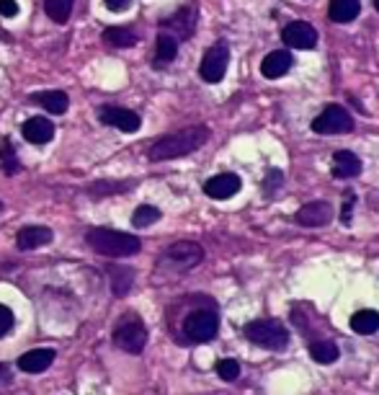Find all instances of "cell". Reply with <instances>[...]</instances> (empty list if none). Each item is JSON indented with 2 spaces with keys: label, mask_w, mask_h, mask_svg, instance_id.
I'll return each instance as SVG.
<instances>
[{
  "label": "cell",
  "mask_w": 379,
  "mask_h": 395,
  "mask_svg": "<svg viewBox=\"0 0 379 395\" xmlns=\"http://www.w3.org/2000/svg\"><path fill=\"white\" fill-rule=\"evenodd\" d=\"M209 140V129L206 127H189V129H178L173 135L163 137L150 148V160H173L183 158L189 153L199 150L201 145Z\"/></svg>",
  "instance_id": "1"
},
{
  "label": "cell",
  "mask_w": 379,
  "mask_h": 395,
  "mask_svg": "<svg viewBox=\"0 0 379 395\" xmlns=\"http://www.w3.org/2000/svg\"><path fill=\"white\" fill-rule=\"evenodd\" d=\"M88 245L101 256H111V259H121V256H135L140 251V238L126 235L121 230L109 228H93L86 235Z\"/></svg>",
  "instance_id": "2"
},
{
  "label": "cell",
  "mask_w": 379,
  "mask_h": 395,
  "mask_svg": "<svg viewBox=\"0 0 379 395\" xmlns=\"http://www.w3.org/2000/svg\"><path fill=\"white\" fill-rule=\"evenodd\" d=\"M245 339L255 344V347L271 349V351H281L289 344V331L279 320H271V318H263V320H251V323L243 328Z\"/></svg>",
  "instance_id": "3"
},
{
  "label": "cell",
  "mask_w": 379,
  "mask_h": 395,
  "mask_svg": "<svg viewBox=\"0 0 379 395\" xmlns=\"http://www.w3.org/2000/svg\"><path fill=\"white\" fill-rule=\"evenodd\" d=\"M354 129V119L343 106L338 103H331L325 106L315 119H312V132L317 135H346Z\"/></svg>",
  "instance_id": "4"
},
{
  "label": "cell",
  "mask_w": 379,
  "mask_h": 395,
  "mask_svg": "<svg viewBox=\"0 0 379 395\" xmlns=\"http://www.w3.org/2000/svg\"><path fill=\"white\" fill-rule=\"evenodd\" d=\"M114 344L126 354H140L147 344V328L140 318H126L114 331Z\"/></svg>",
  "instance_id": "5"
},
{
  "label": "cell",
  "mask_w": 379,
  "mask_h": 395,
  "mask_svg": "<svg viewBox=\"0 0 379 395\" xmlns=\"http://www.w3.org/2000/svg\"><path fill=\"white\" fill-rule=\"evenodd\" d=\"M217 328H220V320L214 313L209 310H194L189 313V318L183 320V331L191 341H199V344H206L217 336Z\"/></svg>",
  "instance_id": "6"
},
{
  "label": "cell",
  "mask_w": 379,
  "mask_h": 395,
  "mask_svg": "<svg viewBox=\"0 0 379 395\" xmlns=\"http://www.w3.org/2000/svg\"><path fill=\"white\" fill-rule=\"evenodd\" d=\"M227 63H230L227 44H214L212 49H206L204 60L199 65V75H201L206 83H220V80L225 78Z\"/></svg>",
  "instance_id": "7"
},
{
  "label": "cell",
  "mask_w": 379,
  "mask_h": 395,
  "mask_svg": "<svg viewBox=\"0 0 379 395\" xmlns=\"http://www.w3.org/2000/svg\"><path fill=\"white\" fill-rule=\"evenodd\" d=\"M281 39H284L286 47L292 49H312L317 44V32L315 26L307 24V21H292L289 26H284Z\"/></svg>",
  "instance_id": "8"
},
{
  "label": "cell",
  "mask_w": 379,
  "mask_h": 395,
  "mask_svg": "<svg viewBox=\"0 0 379 395\" xmlns=\"http://www.w3.org/2000/svg\"><path fill=\"white\" fill-rule=\"evenodd\" d=\"M98 119H101L103 124L109 127H117V129H121V132H137L140 129V117H137L135 111L129 109H121V106H103L101 111H98Z\"/></svg>",
  "instance_id": "9"
},
{
  "label": "cell",
  "mask_w": 379,
  "mask_h": 395,
  "mask_svg": "<svg viewBox=\"0 0 379 395\" xmlns=\"http://www.w3.org/2000/svg\"><path fill=\"white\" fill-rule=\"evenodd\" d=\"M294 220L305 228H325L333 220V207L328 202H310V205H302L297 209Z\"/></svg>",
  "instance_id": "10"
},
{
  "label": "cell",
  "mask_w": 379,
  "mask_h": 395,
  "mask_svg": "<svg viewBox=\"0 0 379 395\" xmlns=\"http://www.w3.org/2000/svg\"><path fill=\"white\" fill-rule=\"evenodd\" d=\"M194 24H197V11L186 6L175 16H171L168 21H163V34H171L173 39H189L194 34Z\"/></svg>",
  "instance_id": "11"
},
{
  "label": "cell",
  "mask_w": 379,
  "mask_h": 395,
  "mask_svg": "<svg viewBox=\"0 0 379 395\" xmlns=\"http://www.w3.org/2000/svg\"><path fill=\"white\" fill-rule=\"evenodd\" d=\"M166 259L173 261V264H178L181 269H191V266L201 264V259H204V251H201V245L183 240V243H175V245H171V248H168Z\"/></svg>",
  "instance_id": "12"
},
{
  "label": "cell",
  "mask_w": 379,
  "mask_h": 395,
  "mask_svg": "<svg viewBox=\"0 0 379 395\" xmlns=\"http://www.w3.org/2000/svg\"><path fill=\"white\" fill-rule=\"evenodd\" d=\"M240 186H243L240 176L220 174V176H214V179H209V181L204 183V194L206 197H212V199H230L240 191Z\"/></svg>",
  "instance_id": "13"
},
{
  "label": "cell",
  "mask_w": 379,
  "mask_h": 395,
  "mask_svg": "<svg viewBox=\"0 0 379 395\" xmlns=\"http://www.w3.org/2000/svg\"><path fill=\"white\" fill-rule=\"evenodd\" d=\"M21 132H24V137L32 145H44L55 137V124L44 117H32V119H26L24 122Z\"/></svg>",
  "instance_id": "14"
},
{
  "label": "cell",
  "mask_w": 379,
  "mask_h": 395,
  "mask_svg": "<svg viewBox=\"0 0 379 395\" xmlns=\"http://www.w3.org/2000/svg\"><path fill=\"white\" fill-rule=\"evenodd\" d=\"M55 349H32V351H26V354L18 356V367L29 375H39L49 367V364L55 362Z\"/></svg>",
  "instance_id": "15"
},
{
  "label": "cell",
  "mask_w": 379,
  "mask_h": 395,
  "mask_svg": "<svg viewBox=\"0 0 379 395\" xmlns=\"http://www.w3.org/2000/svg\"><path fill=\"white\" fill-rule=\"evenodd\" d=\"M289 70H292V55H289L286 49H277V52H271V55L263 57V63H261L263 78L277 80V78H281V75H286Z\"/></svg>",
  "instance_id": "16"
},
{
  "label": "cell",
  "mask_w": 379,
  "mask_h": 395,
  "mask_svg": "<svg viewBox=\"0 0 379 395\" xmlns=\"http://www.w3.org/2000/svg\"><path fill=\"white\" fill-rule=\"evenodd\" d=\"M361 174V160L351 150H338L333 155V176L335 179H356Z\"/></svg>",
  "instance_id": "17"
},
{
  "label": "cell",
  "mask_w": 379,
  "mask_h": 395,
  "mask_svg": "<svg viewBox=\"0 0 379 395\" xmlns=\"http://www.w3.org/2000/svg\"><path fill=\"white\" fill-rule=\"evenodd\" d=\"M47 243H52V230L39 228V225H29V228L21 230L16 238V245L21 251H34V248L47 245Z\"/></svg>",
  "instance_id": "18"
},
{
  "label": "cell",
  "mask_w": 379,
  "mask_h": 395,
  "mask_svg": "<svg viewBox=\"0 0 379 395\" xmlns=\"http://www.w3.org/2000/svg\"><path fill=\"white\" fill-rule=\"evenodd\" d=\"M32 101L44 106L49 114H65L67 106H70V98H67L65 91H44V93H34Z\"/></svg>",
  "instance_id": "19"
},
{
  "label": "cell",
  "mask_w": 379,
  "mask_h": 395,
  "mask_svg": "<svg viewBox=\"0 0 379 395\" xmlns=\"http://www.w3.org/2000/svg\"><path fill=\"white\" fill-rule=\"evenodd\" d=\"M359 11H361V3H359V0H331V6H328L331 21H335V24L354 21V18L359 16Z\"/></svg>",
  "instance_id": "20"
},
{
  "label": "cell",
  "mask_w": 379,
  "mask_h": 395,
  "mask_svg": "<svg viewBox=\"0 0 379 395\" xmlns=\"http://www.w3.org/2000/svg\"><path fill=\"white\" fill-rule=\"evenodd\" d=\"M103 41H106L109 47L124 49V47L137 44V34L132 32V29H126V26H111V29L103 32Z\"/></svg>",
  "instance_id": "21"
},
{
  "label": "cell",
  "mask_w": 379,
  "mask_h": 395,
  "mask_svg": "<svg viewBox=\"0 0 379 395\" xmlns=\"http://www.w3.org/2000/svg\"><path fill=\"white\" fill-rule=\"evenodd\" d=\"M351 328L361 336H369V333L379 331V313L377 310H359L354 318H351Z\"/></svg>",
  "instance_id": "22"
},
{
  "label": "cell",
  "mask_w": 379,
  "mask_h": 395,
  "mask_svg": "<svg viewBox=\"0 0 379 395\" xmlns=\"http://www.w3.org/2000/svg\"><path fill=\"white\" fill-rule=\"evenodd\" d=\"M175 55H178V39H173L171 34H163V32H160L158 47H155V63H158V65L173 63Z\"/></svg>",
  "instance_id": "23"
},
{
  "label": "cell",
  "mask_w": 379,
  "mask_h": 395,
  "mask_svg": "<svg viewBox=\"0 0 379 395\" xmlns=\"http://www.w3.org/2000/svg\"><path fill=\"white\" fill-rule=\"evenodd\" d=\"M310 356L315 359L317 364H333L338 359V347L333 341H315L310 347Z\"/></svg>",
  "instance_id": "24"
},
{
  "label": "cell",
  "mask_w": 379,
  "mask_h": 395,
  "mask_svg": "<svg viewBox=\"0 0 379 395\" xmlns=\"http://www.w3.org/2000/svg\"><path fill=\"white\" fill-rule=\"evenodd\" d=\"M72 3L75 0H47L44 3V11H47V16L55 21V24H65L72 13Z\"/></svg>",
  "instance_id": "25"
},
{
  "label": "cell",
  "mask_w": 379,
  "mask_h": 395,
  "mask_svg": "<svg viewBox=\"0 0 379 395\" xmlns=\"http://www.w3.org/2000/svg\"><path fill=\"white\" fill-rule=\"evenodd\" d=\"M163 214H160L158 207H150V205H142L137 207L135 214H132V225L135 228H150V225H155V222L160 220Z\"/></svg>",
  "instance_id": "26"
},
{
  "label": "cell",
  "mask_w": 379,
  "mask_h": 395,
  "mask_svg": "<svg viewBox=\"0 0 379 395\" xmlns=\"http://www.w3.org/2000/svg\"><path fill=\"white\" fill-rule=\"evenodd\" d=\"M109 274H114V277H111V282H114V294H117V297L126 294V290L132 287V274H135V271L132 269H109Z\"/></svg>",
  "instance_id": "27"
},
{
  "label": "cell",
  "mask_w": 379,
  "mask_h": 395,
  "mask_svg": "<svg viewBox=\"0 0 379 395\" xmlns=\"http://www.w3.org/2000/svg\"><path fill=\"white\" fill-rule=\"evenodd\" d=\"M0 166H3V174H18L21 171V163L16 160V153H13V148H11V143L6 140V145H3V150H0Z\"/></svg>",
  "instance_id": "28"
},
{
  "label": "cell",
  "mask_w": 379,
  "mask_h": 395,
  "mask_svg": "<svg viewBox=\"0 0 379 395\" xmlns=\"http://www.w3.org/2000/svg\"><path fill=\"white\" fill-rule=\"evenodd\" d=\"M217 375H220L222 380L232 382V380H237V375H240V364H237L235 359H220V362H217Z\"/></svg>",
  "instance_id": "29"
},
{
  "label": "cell",
  "mask_w": 379,
  "mask_h": 395,
  "mask_svg": "<svg viewBox=\"0 0 379 395\" xmlns=\"http://www.w3.org/2000/svg\"><path fill=\"white\" fill-rule=\"evenodd\" d=\"M13 328V310L8 305H0V339Z\"/></svg>",
  "instance_id": "30"
},
{
  "label": "cell",
  "mask_w": 379,
  "mask_h": 395,
  "mask_svg": "<svg viewBox=\"0 0 379 395\" xmlns=\"http://www.w3.org/2000/svg\"><path fill=\"white\" fill-rule=\"evenodd\" d=\"M18 13V3L16 0H0V16L13 18Z\"/></svg>",
  "instance_id": "31"
},
{
  "label": "cell",
  "mask_w": 379,
  "mask_h": 395,
  "mask_svg": "<svg viewBox=\"0 0 379 395\" xmlns=\"http://www.w3.org/2000/svg\"><path fill=\"white\" fill-rule=\"evenodd\" d=\"M354 194H348V199H346V205L340 207V222H343V225H348V222H351V209H354Z\"/></svg>",
  "instance_id": "32"
},
{
  "label": "cell",
  "mask_w": 379,
  "mask_h": 395,
  "mask_svg": "<svg viewBox=\"0 0 379 395\" xmlns=\"http://www.w3.org/2000/svg\"><path fill=\"white\" fill-rule=\"evenodd\" d=\"M129 3L132 0H103V6L109 11H114V13H119V11H126L129 8Z\"/></svg>",
  "instance_id": "33"
},
{
  "label": "cell",
  "mask_w": 379,
  "mask_h": 395,
  "mask_svg": "<svg viewBox=\"0 0 379 395\" xmlns=\"http://www.w3.org/2000/svg\"><path fill=\"white\" fill-rule=\"evenodd\" d=\"M374 8H377V11H379V0H374Z\"/></svg>",
  "instance_id": "34"
}]
</instances>
